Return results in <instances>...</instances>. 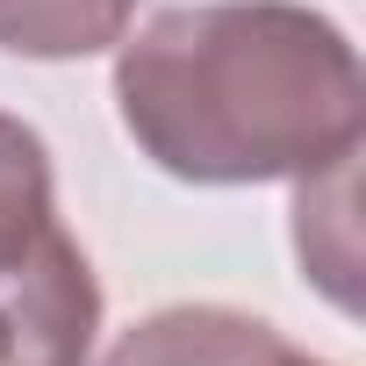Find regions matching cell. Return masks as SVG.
I'll return each mask as SVG.
<instances>
[{
	"label": "cell",
	"instance_id": "obj_1",
	"mask_svg": "<svg viewBox=\"0 0 366 366\" xmlns=\"http://www.w3.org/2000/svg\"><path fill=\"white\" fill-rule=\"evenodd\" d=\"M115 51L122 129L172 179L259 187L359 158V51L302 0H187Z\"/></svg>",
	"mask_w": 366,
	"mask_h": 366
},
{
	"label": "cell",
	"instance_id": "obj_2",
	"mask_svg": "<svg viewBox=\"0 0 366 366\" xmlns=\"http://www.w3.org/2000/svg\"><path fill=\"white\" fill-rule=\"evenodd\" d=\"M101 280L72 230H36L0 259V366H94Z\"/></svg>",
	"mask_w": 366,
	"mask_h": 366
},
{
	"label": "cell",
	"instance_id": "obj_3",
	"mask_svg": "<svg viewBox=\"0 0 366 366\" xmlns=\"http://www.w3.org/2000/svg\"><path fill=\"white\" fill-rule=\"evenodd\" d=\"M280 345L287 337L266 316H244L223 302H172L129 323L101 366H273Z\"/></svg>",
	"mask_w": 366,
	"mask_h": 366
},
{
	"label": "cell",
	"instance_id": "obj_4",
	"mask_svg": "<svg viewBox=\"0 0 366 366\" xmlns=\"http://www.w3.org/2000/svg\"><path fill=\"white\" fill-rule=\"evenodd\" d=\"M137 22V0H0V51L8 58H94L115 51Z\"/></svg>",
	"mask_w": 366,
	"mask_h": 366
},
{
	"label": "cell",
	"instance_id": "obj_5",
	"mask_svg": "<svg viewBox=\"0 0 366 366\" xmlns=\"http://www.w3.org/2000/svg\"><path fill=\"white\" fill-rule=\"evenodd\" d=\"M58 223L51 202V151L22 115H0V259H15L36 230Z\"/></svg>",
	"mask_w": 366,
	"mask_h": 366
},
{
	"label": "cell",
	"instance_id": "obj_6",
	"mask_svg": "<svg viewBox=\"0 0 366 366\" xmlns=\"http://www.w3.org/2000/svg\"><path fill=\"white\" fill-rule=\"evenodd\" d=\"M273 366H330V359H309V352H295V345H280V359Z\"/></svg>",
	"mask_w": 366,
	"mask_h": 366
}]
</instances>
